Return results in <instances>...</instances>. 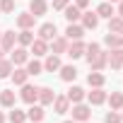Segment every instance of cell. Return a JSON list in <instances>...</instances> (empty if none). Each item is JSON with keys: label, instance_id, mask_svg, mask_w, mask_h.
<instances>
[{"label": "cell", "instance_id": "cell-1", "mask_svg": "<svg viewBox=\"0 0 123 123\" xmlns=\"http://www.w3.org/2000/svg\"><path fill=\"white\" fill-rule=\"evenodd\" d=\"M19 97H22L24 104H36V101H39V87H34V85H22Z\"/></svg>", "mask_w": 123, "mask_h": 123}, {"label": "cell", "instance_id": "cell-2", "mask_svg": "<svg viewBox=\"0 0 123 123\" xmlns=\"http://www.w3.org/2000/svg\"><path fill=\"white\" fill-rule=\"evenodd\" d=\"M89 116H92V109L87 106V104H75L73 106V121H80V123H85V121H89Z\"/></svg>", "mask_w": 123, "mask_h": 123}, {"label": "cell", "instance_id": "cell-3", "mask_svg": "<svg viewBox=\"0 0 123 123\" xmlns=\"http://www.w3.org/2000/svg\"><path fill=\"white\" fill-rule=\"evenodd\" d=\"M82 36H85V27L82 24H77V22L68 24V29H65V39L68 41H80Z\"/></svg>", "mask_w": 123, "mask_h": 123}, {"label": "cell", "instance_id": "cell-4", "mask_svg": "<svg viewBox=\"0 0 123 123\" xmlns=\"http://www.w3.org/2000/svg\"><path fill=\"white\" fill-rule=\"evenodd\" d=\"M53 111L55 113H68L70 111V99L65 97V94H55V99H53Z\"/></svg>", "mask_w": 123, "mask_h": 123}, {"label": "cell", "instance_id": "cell-5", "mask_svg": "<svg viewBox=\"0 0 123 123\" xmlns=\"http://www.w3.org/2000/svg\"><path fill=\"white\" fill-rule=\"evenodd\" d=\"M15 41H17V34L15 31H3V34H0V48H3L5 53H10L15 48Z\"/></svg>", "mask_w": 123, "mask_h": 123}, {"label": "cell", "instance_id": "cell-6", "mask_svg": "<svg viewBox=\"0 0 123 123\" xmlns=\"http://www.w3.org/2000/svg\"><path fill=\"white\" fill-rule=\"evenodd\" d=\"M43 116H46V111H43V106H41V104H29L27 118H29L31 123H41V121H43Z\"/></svg>", "mask_w": 123, "mask_h": 123}, {"label": "cell", "instance_id": "cell-7", "mask_svg": "<svg viewBox=\"0 0 123 123\" xmlns=\"http://www.w3.org/2000/svg\"><path fill=\"white\" fill-rule=\"evenodd\" d=\"M10 53H12V55H10L12 65H24L27 60H29V53H27V48H24V46H19V48H12Z\"/></svg>", "mask_w": 123, "mask_h": 123}, {"label": "cell", "instance_id": "cell-8", "mask_svg": "<svg viewBox=\"0 0 123 123\" xmlns=\"http://www.w3.org/2000/svg\"><path fill=\"white\" fill-rule=\"evenodd\" d=\"M29 48H31V53H34L36 58H39V55H46V53H48V41H46V39H41V36H36V39L31 41V46H29Z\"/></svg>", "mask_w": 123, "mask_h": 123}, {"label": "cell", "instance_id": "cell-9", "mask_svg": "<svg viewBox=\"0 0 123 123\" xmlns=\"http://www.w3.org/2000/svg\"><path fill=\"white\" fill-rule=\"evenodd\" d=\"M87 99H89V104H92V106L104 104V101H106V92H104V87H92V92L87 94Z\"/></svg>", "mask_w": 123, "mask_h": 123}, {"label": "cell", "instance_id": "cell-10", "mask_svg": "<svg viewBox=\"0 0 123 123\" xmlns=\"http://www.w3.org/2000/svg\"><path fill=\"white\" fill-rule=\"evenodd\" d=\"M34 24H36V17L31 12H19L17 15V27L19 29H31Z\"/></svg>", "mask_w": 123, "mask_h": 123}, {"label": "cell", "instance_id": "cell-11", "mask_svg": "<svg viewBox=\"0 0 123 123\" xmlns=\"http://www.w3.org/2000/svg\"><path fill=\"white\" fill-rule=\"evenodd\" d=\"M73 60H77V58H82L85 55V43H82V39L80 41H73V43H68V51H65Z\"/></svg>", "mask_w": 123, "mask_h": 123}, {"label": "cell", "instance_id": "cell-12", "mask_svg": "<svg viewBox=\"0 0 123 123\" xmlns=\"http://www.w3.org/2000/svg\"><path fill=\"white\" fill-rule=\"evenodd\" d=\"M106 58H109V53L99 51L92 60H87V63H89V70H104V68H106Z\"/></svg>", "mask_w": 123, "mask_h": 123}, {"label": "cell", "instance_id": "cell-13", "mask_svg": "<svg viewBox=\"0 0 123 123\" xmlns=\"http://www.w3.org/2000/svg\"><path fill=\"white\" fill-rule=\"evenodd\" d=\"M65 51H68V39H65V36H55V39H51V53L60 55V53H65Z\"/></svg>", "mask_w": 123, "mask_h": 123}, {"label": "cell", "instance_id": "cell-14", "mask_svg": "<svg viewBox=\"0 0 123 123\" xmlns=\"http://www.w3.org/2000/svg\"><path fill=\"white\" fill-rule=\"evenodd\" d=\"M55 34H58V29H55V24H53V22H46V24H41V27H39V36H41V39H46V41L55 39Z\"/></svg>", "mask_w": 123, "mask_h": 123}, {"label": "cell", "instance_id": "cell-15", "mask_svg": "<svg viewBox=\"0 0 123 123\" xmlns=\"http://www.w3.org/2000/svg\"><path fill=\"white\" fill-rule=\"evenodd\" d=\"M53 99H55V92H53L51 87H39V104H41V106L53 104Z\"/></svg>", "mask_w": 123, "mask_h": 123}, {"label": "cell", "instance_id": "cell-16", "mask_svg": "<svg viewBox=\"0 0 123 123\" xmlns=\"http://www.w3.org/2000/svg\"><path fill=\"white\" fill-rule=\"evenodd\" d=\"M104 43H106L111 51H116V48H123V36H121V34H113V31H109V34L104 36Z\"/></svg>", "mask_w": 123, "mask_h": 123}, {"label": "cell", "instance_id": "cell-17", "mask_svg": "<svg viewBox=\"0 0 123 123\" xmlns=\"http://www.w3.org/2000/svg\"><path fill=\"white\" fill-rule=\"evenodd\" d=\"M43 70H48V73H55V70H60V58H58L55 53H46Z\"/></svg>", "mask_w": 123, "mask_h": 123}, {"label": "cell", "instance_id": "cell-18", "mask_svg": "<svg viewBox=\"0 0 123 123\" xmlns=\"http://www.w3.org/2000/svg\"><path fill=\"white\" fill-rule=\"evenodd\" d=\"M82 27L85 29H97V24H99V15L97 12H82Z\"/></svg>", "mask_w": 123, "mask_h": 123}, {"label": "cell", "instance_id": "cell-19", "mask_svg": "<svg viewBox=\"0 0 123 123\" xmlns=\"http://www.w3.org/2000/svg\"><path fill=\"white\" fill-rule=\"evenodd\" d=\"M46 10H48L46 0H31V3H29V12H31L34 17H41V15H46Z\"/></svg>", "mask_w": 123, "mask_h": 123}, {"label": "cell", "instance_id": "cell-20", "mask_svg": "<svg viewBox=\"0 0 123 123\" xmlns=\"http://www.w3.org/2000/svg\"><path fill=\"white\" fill-rule=\"evenodd\" d=\"M63 12H65V15H63V17H65V19H68V24H73V22H77V19H80V17H82V10H80V7H77V5H68V7H65V10H63Z\"/></svg>", "mask_w": 123, "mask_h": 123}, {"label": "cell", "instance_id": "cell-21", "mask_svg": "<svg viewBox=\"0 0 123 123\" xmlns=\"http://www.w3.org/2000/svg\"><path fill=\"white\" fill-rule=\"evenodd\" d=\"M27 80H29V73H27V68H15V70H12V82H15L17 87L27 85Z\"/></svg>", "mask_w": 123, "mask_h": 123}, {"label": "cell", "instance_id": "cell-22", "mask_svg": "<svg viewBox=\"0 0 123 123\" xmlns=\"http://www.w3.org/2000/svg\"><path fill=\"white\" fill-rule=\"evenodd\" d=\"M87 85H89V87H104V85H106V77H104L99 70H92V73L87 75Z\"/></svg>", "mask_w": 123, "mask_h": 123}, {"label": "cell", "instance_id": "cell-23", "mask_svg": "<svg viewBox=\"0 0 123 123\" xmlns=\"http://www.w3.org/2000/svg\"><path fill=\"white\" fill-rule=\"evenodd\" d=\"M15 101H17V97H15L12 89H3V92H0V104H3L5 109H12Z\"/></svg>", "mask_w": 123, "mask_h": 123}, {"label": "cell", "instance_id": "cell-24", "mask_svg": "<svg viewBox=\"0 0 123 123\" xmlns=\"http://www.w3.org/2000/svg\"><path fill=\"white\" fill-rule=\"evenodd\" d=\"M94 12L99 15V19H101V17H104V19H111V17L116 15V12H113V3H101Z\"/></svg>", "mask_w": 123, "mask_h": 123}, {"label": "cell", "instance_id": "cell-25", "mask_svg": "<svg viewBox=\"0 0 123 123\" xmlns=\"http://www.w3.org/2000/svg\"><path fill=\"white\" fill-rule=\"evenodd\" d=\"M34 39H36V36H34V31H31V29H22V31L17 34V43H19V46H24V48H27V46H31V41H34Z\"/></svg>", "mask_w": 123, "mask_h": 123}, {"label": "cell", "instance_id": "cell-26", "mask_svg": "<svg viewBox=\"0 0 123 123\" xmlns=\"http://www.w3.org/2000/svg\"><path fill=\"white\" fill-rule=\"evenodd\" d=\"M106 65H111L113 70H118V68H123V58H121V51H118V48L109 53V58H106Z\"/></svg>", "mask_w": 123, "mask_h": 123}, {"label": "cell", "instance_id": "cell-27", "mask_svg": "<svg viewBox=\"0 0 123 123\" xmlns=\"http://www.w3.org/2000/svg\"><path fill=\"white\" fill-rule=\"evenodd\" d=\"M75 77H77L75 65H60V80H63V82H73Z\"/></svg>", "mask_w": 123, "mask_h": 123}, {"label": "cell", "instance_id": "cell-28", "mask_svg": "<svg viewBox=\"0 0 123 123\" xmlns=\"http://www.w3.org/2000/svg\"><path fill=\"white\" fill-rule=\"evenodd\" d=\"M65 97H68V99H70L73 104H80V101L85 99V89H82V87H70Z\"/></svg>", "mask_w": 123, "mask_h": 123}, {"label": "cell", "instance_id": "cell-29", "mask_svg": "<svg viewBox=\"0 0 123 123\" xmlns=\"http://www.w3.org/2000/svg\"><path fill=\"white\" fill-rule=\"evenodd\" d=\"M106 99H109V104H111L113 111L123 109V92H111V97H106Z\"/></svg>", "mask_w": 123, "mask_h": 123}, {"label": "cell", "instance_id": "cell-30", "mask_svg": "<svg viewBox=\"0 0 123 123\" xmlns=\"http://www.w3.org/2000/svg\"><path fill=\"white\" fill-rule=\"evenodd\" d=\"M27 73H29V75H41V73H43V63H39L36 58L27 60Z\"/></svg>", "mask_w": 123, "mask_h": 123}, {"label": "cell", "instance_id": "cell-31", "mask_svg": "<svg viewBox=\"0 0 123 123\" xmlns=\"http://www.w3.org/2000/svg\"><path fill=\"white\" fill-rule=\"evenodd\" d=\"M109 31L123 36V17H111V19H109Z\"/></svg>", "mask_w": 123, "mask_h": 123}, {"label": "cell", "instance_id": "cell-32", "mask_svg": "<svg viewBox=\"0 0 123 123\" xmlns=\"http://www.w3.org/2000/svg\"><path fill=\"white\" fill-rule=\"evenodd\" d=\"M12 70H15V65H12V60H0V80H3V77H10L12 75Z\"/></svg>", "mask_w": 123, "mask_h": 123}, {"label": "cell", "instance_id": "cell-33", "mask_svg": "<svg viewBox=\"0 0 123 123\" xmlns=\"http://www.w3.org/2000/svg\"><path fill=\"white\" fill-rule=\"evenodd\" d=\"M24 121H27V111H19V109L10 111V123H24Z\"/></svg>", "mask_w": 123, "mask_h": 123}, {"label": "cell", "instance_id": "cell-34", "mask_svg": "<svg viewBox=\"0 0 123 123\" xmlns=\"http://www.w3.org/2000/svg\"><path fill=\"white\" fill-rule=\"evenodd\" d=\"M99 51H101V48H99V43H94V41H92V43H87V46H85V55H87V60H92Z\"/></svg>", "mask_w": 123, "mask_h": 123}, {"label": "cell", "instance_id": "cell-35", "mask_svg": "<svg viewBox=\"0 0 123 123\" xmlns=\"http://www.w3.org/2000/svg\"><path fill=\"white\" fill-rule=\"evenodd\" d=\"M104 123H121V113L111 109V111H109V113L104 116Z\"/></svg>", "mask_w": 123, "mask_h": 123}, {"label": "cell", "instance_id": "cell-36", "mask_svg": "<svg viewBox=\"0 0 123 123\" xmlns=\"http://www.w3.org/2000/svg\"><path fill=\"white\" fill-rule=\"evenodd\" d=\"M15 10V0H0V12H12Z\"/></svg>", "mask_w": 123, "mask_h": 123}, {"label": "cell", "instance_id": "cell-37", "mask_svg": "<svg viewBox=\"0 0 123 123\" xmlns=\"http://www.w3.org/2000/svg\"><path fill=\"white\" fill-rule=\"evenodd\" d=\"M70 5V0H53V10H65Z\"/></svg>", "mask_w": 123, "mask_h": 123}, {"label": "cell", "instance_id": "cell-38", "mask_svg": "<svg viewBox=\"0 0 123 123\" xmlns=\"http://www.w3.org/2000/svg\"><path fill=\"white\" fill-rule=\"evenodd\" d=\"M75 5H77L80 10H87V5H89V0H75Z\"/></svg>", "mask_w": 123, "mask_h": 123}, {"label": "cell", "instance_id": "cell-39", "mask_svg": "<svg viewBox=\"0 0 123 123\" xmlns=\"http://www.w3.org/2000/svg\"><path fill=\"white\" fill-rule=\"evenodd\" d=\"M118 17H123V0H118Z\"/></svg>", "mask_w": 123, "mask_h": 123}, {"label": "cell", "instance_id": "cell-40", "mask_svg": "<svg viewBox=\"0 0 123 123\" xmlns=\"http://www.w3.org/2000/svg\"><path fill=\"white\" fill-rule=\"evenodd\" d=\"M0 123H5V113L3 111H0Z\"/></svg>", "mask_w": 123, "mask_h": 123}, {"label": "cell", "instance_id": "cell-41", "mask_svg": "<svg viewBox=\"0 0 123 123\" xmlns=\"http://www.w3.org/2000/svg\"><path fill=\"white\" fill-rule=\"evenodd\" d=\"M3 55H5V51H3V48H0V60H3Z\"/></svg>", "mask_w": 123, "mask_h": 123}, {"label": "cell", "instance_id": "cell-42", "mask_svg": "<svg viewBox=\"0 0 123 123\" xmlns=\"http://www.w3.org/2000/svg\"><path fill=\"white\" fill-rule=\"evenodd\" d=\"M63 123H77V121H63Z\"/></svg>", "mask_w": 123, "mask_h": 123}, {"label": "cell", "instance_id": "cell-43", "mask_svg": "<svg viewBox=\"0 0 123 123\" xmlns=\"http://www.w3.org/2000/svg\"><path fill=\"white\" fill-rule=\"evenodd\" d=\"M118 51H121V58H123V48H118Z\"/></svg>", "mask_w": 123, "mask_h": 123}, {"label": "cell", "instance_id": "cell-44", "mask_svg": "<svg viewBox=\"0 0 123 123\" xmlns=\"http://www.w3.org/2000/svg\"><path fill=\"white\" fill-rule=\"evenodd\" d=\"M121 111H123V109H121ZM121 123H123V113H121Z\"/></svg>", "mask_w": 123, "mask_h": 123}, {"label": "cell", "instance_id": "cell-45", "mask_svg": "<svg viewBox=\"0 0 123 123\" xmlns=\"http://www.w3.org/2000/svg\"><path fill=\"white\" fill-rule=\"evenodd\" d=\"M109 3H118V0H109Z\"/></svg>", "mask_w": 123, "mask_h": 123}, {"label": "cell", "instance_id": "cell-46", "mask_svg": "<svg viewBox=\"0 0 123 123\" xmlns=\"http://www.w3.org/2000/svg\"><path fill=\"white\" fill-rule=\"evenodd\" d=\"M0 34H3V31H0Z\"/></svg>", "mask_w": 123, "mask_h": 123}, {"label": "cell", "instance_id": "cell-47", "mask_svg": "<svg viewBox=\"0 0 123 123\" xmlns=\"http://www.w3.org/2000/svg\"><path fill=\"white\" fill-rule=\"evenodd\" d=\"M85 123H87V121H85Z\"/></svg>", "mask_w": 123, "mask_h": 123}]
</instances>
